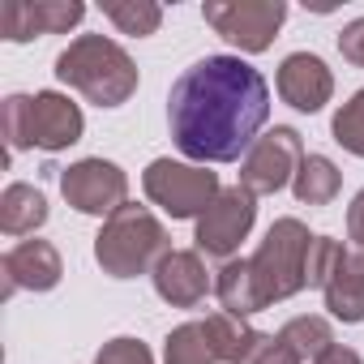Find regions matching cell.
Masks as SVG:
<instances>
[{
	"instance_id": "obj_1",
	"label": "cell",
	"mask_w": 364,
	"mask_h": 364,
	"mask_svg": "<svg viewBox=\"0 0 364 364\" xmlns=\"http://www.w3.org/2000/svg\"><path fill=\"white\" fill-rule=\"evenodd\" d=\"M270 116L266 77L240 56H202L171 82L167 124L189 163H236Z\"/></svg>"
},
{
	"instance_id": "obj_2",
	"label": "cell",
	"mask_w": 364,
	"mask_h": 364,
	"mask_svg": "<svg viewBox=\"0 0 364 364\" xmlns=\"http://www.w3.org/2000/svg\"><path fill=\"white\" fill-rule=\"evenodd\" d=\"M56 77L95 107H120L137 90L133 56L107 35H77L56 56Z\"/></svg>"
},
{
	"instance_id": "obj_3",
	"label": "cell",
	"mask_w": 364,
	"mask_h": 364,
	"mask_svg": "<svg viewBox=\"0 0 364 364\" xmlns=\"http://www.w3.org/2000/svg\"><path fill=\"white\" fill-rule=\"evenodd\" d=\"M0 129H5L9 154L35 146V150H69L73 141H82V107L60 95V90H39V95H9L0 103Z\"/></svg>"
},
{
	"instance_id": "obj_4",
	"label": "cell",
	"mask_w": 364,
	"mask_h": 364,
	"mask_svg": "<svg viewBox=\"0 0 364 364\" xmlns=\"http://www.w3.org/2000/svg\"><path fill=\"white\" fill-rule=\"evenodd\" d=\"M167 253H171L167 228L137 202H124L112 219H103V232L95 236V262L112 279L154 274V266Z\"/></svg>"
},
{
	"instance_id": "obj_5",
	"label": "cell",
	"mask_w": 364,
	"mask_h": 364,
	"mask_svg": "<svg viewBox=\"0 0 364 364\" xmlns=\"http://www.w3.org/2000/svg\"><path fill=\"white\" fill-rule=\"evenodd\" d=\"M309 249H313V236L300 219H274L266 240L257 245V253L249 257V270H253V283L262 291V304H279V300H291L296 291L309 287Z\"/></svg>"
},
{
	"instance_id": "obj_6",
	"label": "cell",
	"mask_w": 364,
	"mask_h": 364,
	"mask_svg": "<svg viewBox=\"0 0 364 364\" xmlns=\"http://www.w3.org/2000/svg\"><path fill=\"white\" fill-rule=\"evenodd\" d=\"M141 189L171 219H202L206 206L223 193L215 171H206L202 163H180V159H154L141 171Z\"/></svg>"
},
{
	"instance_id": "obj_7",
	"label": "cell",
	"mask_w": 364,
	"mask_h": 364,
	"mask_svg": "<svg viewBox=\"0 0 364 364\" xmlns=\"http://www.w3.org/2000/svg\"><path fill=\"white\" fill-rule=\"evenodd\" d=\"M202 18L232 48L257 56V52H266L274 43L279 26L287 22V5L283 0H206Z\"/></svg>"
},
{
	"instance_id": "obj_8",
	"label": "cell",
	"mask_w": 364,
	"mask_h": 364,
	"mask_svg": "<svg viewBox=\"0 0 364 364\" xmlns=\"http://www.w3.org/2000/svg\"><path fill=\"white\" fill-rule=\"evenodd\" d=\"M304 163V141L296 129L287 124H274L270 133H262L253 141V150L240 159V185L253 193V198H266V193H279L287 189L296 171Z\"/></svg>"
},
{
	"instance_id": "obj_9",
	"label": "cell",
	"mask_w": 364,
	"mask_h": 364,
	"mask_svg": "<svg viewBox=\"0 0 364 364\" xmlns=\"http://www.w3.org/2000/svg\"><path fill=\"white\" fill-rule=\"evenodd\" d=\"M253 223H257V198H253L245 185L223 189V193L206 206V215L198 219V232H193L198 253H202V257L232 262L236 249H240V240L253 232Z\"/></svg>"
},
{
	"instance_id": "obj_10",
	"label": "cell",
	"mask_w": 364,
	"mask_h": 364,
	"mask_svg": "<svg viewBox=\"0 0 364 364\" xmlns=\"http://www.w3.org/2000/svg\"><path fill=\"white\" fill-rule=\"evenodd\" d=\"M60 193L73 210L112 219L129 198V176L112 159H77L60 171Z\"/></svg>"
},
{
	"instance_id": "obj_11",
	"label": "cell",
	"mask_w": 364,
	"mask_h": 364,
	"mask_svg": "<svg viewBox=\"0 0 364 364\" xmlns=\"http://www.w3.org/2000/svg\"><path fill=\"white\" fill-rule=\"evenodd\" d=\"M86 18L77 0H5L0 5V35L9 43H26L35 35H69Z\"/></svg>"
},
{
	"instance_id": "obj_12",
	"label": "cell",
	"mask_w": 364,
	"mask_h": 364,
	"mask_svg": "<svg viewBox=\"0 0 364 364\" xmlns=\"http://www.w3.org/2000/svg\"><path fill=\"white\" fill-rule=\"evenodd\" d=\"M65 266H60V253L56 245L48 240H22L5 253V262H0V296H18V291H52L60 283Z\"/></svg>"
},
{
	"instance_id": "obj_13",
	"label": "cell",
	"mask_w": 364,
	"mask_h": 364,
	"mask_svg": "<svg viewBox=\"0 0 364 364\" xmlns=\"http://www.w3.org/2000/svg\"><path fill=\"white\" fill-rule=\"evenodd\" d=\"M154 291L171 304V309H198L210 291H215V279L202 262L198 249H171L159 266H154Z\"/></svg>"
},
{
	"instance_id": "obj_14",
	"label": "cell",
	"mask_w": 364,
	"mask_h": 364,
	"mask_svg": "<svg viewBox=\"0 0 364 364\" xmlns=\"http://www.w3.org/2000/svg\"><path fill=\"white\" fill-rule=\"evenodd\" d=\"M279 99L287 103V107H296V112H321L326 103H330V95H334V77H330V69H326V60L321 56H313V52H291V56H283V65H279Z\"/></svg>"
},
{
	"instance_id": "obj_15",
	"label": "cell",
	"mask_w": 364,
	"mask_h": 364,
	"mask_svg": "<svg viewBox=\"0 0 364 364\" xmlns=\"http://www.w3.org/2000/svg\"><path fill=\"white\" fill-rule=\"evenodd\" d=\"M321 296H326L330 317H338L347 326L364 321V274L355 266V253L338 249V257L330 262V270L321 279Z\"/></svg>"
},
{
	"instance_id": "obj_16",
	"label": "cell",
	"mask_w": 364,
	"mask_h": 364,
	"mask_svg": "<svg viewBox=\"0 0 364 364\" xmlns=\"http://www.w3.org/2000/svg\"><path fill=\"white\" fill-rule=\"evenodd\" d=\"M43 223H48V198L35 185L14 180V185L0 193V232L5 236H35Z\"/></svg>"
},
{
	"instance_id": "obj_17",
	"label": "cell",
	"mask_w": 364,
	"mask_h": 364,
	"mask_svg": "<svg viewBox=\"0 0 364 364\" xmlns=\"http://www.w3.org/2000/svg\"><path fill=\"white\" fill-rule=\"evenodd\" d=\"M215 296H219L223 313H232V317H253V313L266 309V304H262V291H257V283H253L249 257L223 262V270H219V279H215Z\"/></svg>"
},
{
	"instance_id": "obj_18",
	"label": "cell",
	"mask_w": 364,
	"mask_h": 364,
	"mask_svg": "<svg viewBox=\"0 0 364 364\" xmlns=\"http://www.w3.org/2000/svg\"><path fill=\"white\" fill-rule=\"evenodd\" d=\"M163 364H223L219 338L210 330V321H185L167 334L163 347Z\"/></svg>"
},
{
	"instance_id": "obj_19",
	"label": "cell",
	"mask_w": 364,
	"mask_h": 364,
	"mask_svg": "<svg viewBox=\"0 0 364 364\" xmlns=\"http://www.w3.org/2000/svg\"><path fill=\"white\" fill-rule=\"evenodd\" d=\"M338 189H343L338 167L326 154H304V163H300V171L291 180L296 202H304V206H330L338 198Z\"/></svg>"
},
{
	"instance_id": "obj_20",
	"label": "cell",
	"mask_w": 364,
	"mask_h": 364,
	"mask_svg": "<svg viewBox=\"0 0 364 364\" xmlns=\"http://www.w3.org/2000/svg\"><path fill=\"white\" fill-rule=\"evenodd\" d=\"M279 338L300 355V364L309 360H321L330 347H334V330H330V321L326 317H291L283 330H279Z\"/></svg>"
},
{
	"instance_id": "obj_21",
	"label": "cell",
	"mask_w": 364,
	"mask_h": 364,
	"mask_svg": "<svg viewBox=\"0 0 364 364\" xmlns=\"http://www.w3.org/2000/svg\"><path fill=\"white\" fill-rule=\"evenodd\" d=\"M103 18L120 31V35H133V39H146L159 31L163 22V9L154 0H103Z\"/></svg>"
},
{
	"instance_id": "obj_22",
	"label": "cell",
	"mask_w": 364,
	"mask_h": 364,
	"mask_svg": "<svg viewBox=\"0 0 364 364\" xmlns=\"http://www.w3.org/2000/svg\"><path fill=\"white\" fill-rule=\"evenodd\" d=\"M330 133H334V141H338L347 154L364 159V90H355V95L334 112Z\"/></svg>"
},
{
	"instance_id": "obj_23",
	"label": "cell",
	"mask_w": 364,
	"mask_h": 364,
	"mask_svg": "<svg viewBox=\"0 0 364 364\" xmlns=\"http://www.w3.org/2000/svg\"><path fill=\"white\" fill-rule=\"evenodd\" d=\"M240 364H300V355L279 338V334H253V343H249V351L240 355Z\"/></svg>"
},
{
	"instance_id": "obj_24",
	"label": "cell",
	"mask_w": 364,
	"mask_h": 364,
	"mask_svg": "<svg viewBox=\"0 0 364 364\" xmlns=\"http://www.w3.org/2000/svg\"><path fill=\"white\" fill-rule=\"evenodd\" d=\"M95 364H154V355H150V347L141 338L120 334V338L103 343V351L95 355Z\"/></svg>"
},
{
	"instance_id": "obj_25",
	"label": "cell",
	"mask_w": 364,
	"mask_h": 364,
	"mask_svg": "<svg viewBox=\"0 0 364 364\" xmlns=\"http://www.w3.org/2000/svg\"><path fill=\"white\" fill-rule=\"evenodd\" d=\"M338 52H343L347 65L364 69V18H355V22L343 26V35H338Z\"/></svg>"
},
{
	"instance_id": "obj_26",
	"label": "cell",
	"mask_w": 364,
	"mask_h": 364,
	"mask_svg": "<svg viewBox=\"0 0 364 364\" xmlns=\"http://www.w3.org/2000/svg\"><path fill=\"white\" fill-rule=\"evenodd\" d=\"M347 236L364 249V189L351 198V206H347Z\"/></svg>"
},
{
	"instance_id": "obj_27",
	"label": "cell",
	"mask_w": 364,
	"mask_h": 364,
	"mask_svg": "<svg viewBox=\"0 0 364 364\" xmlns=\"http://www.w3.org/2000/svg\"><path fill=\"white\" fill-rule=\"evenodd\" d=\"M313 364H364V360H360V355H355L351 347H343V343H334V347H330V351H326L321 360H313Z\"/></svg>"
},
{
	"instance_id": "obj_28",
	"label": "cell",
	"mask_w": 364,
	"mask_h": 364,
	"mask_svg": "<svg viewBox=\"0 0 364 364\" xmlns=\"http://www.w3.org/2000/svg\"><path fill=\"white\" fill-rule=\"evenodd\" d=\"M355 266H360V274H364V249H355Z\"/></svg>"
}]
</instances>
